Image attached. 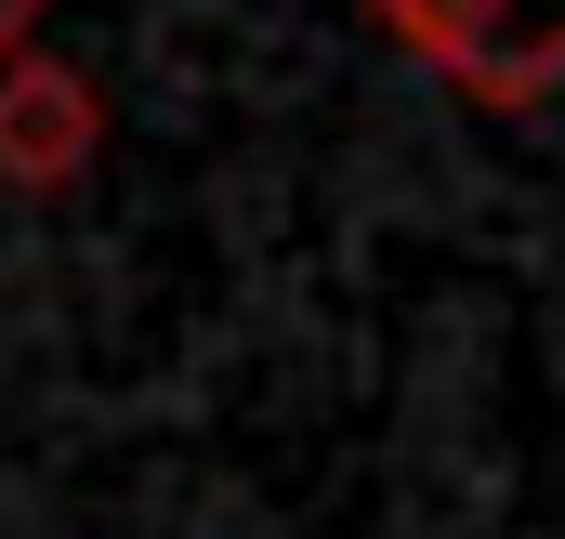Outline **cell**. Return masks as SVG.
I'll return each instance as SVG.
<instances>
[{
	"instance_id": "cell-2",
	"label": "cell",
	"mask_w": 565,
	"mask_h": 539,
	"mask_svg": "<svg viewBox=\"0 0 565 539\" xmlns=\"http://www.w3.org/2000/svg\"><path fill=\"white\" fill-rule=\"evenodd\" d=\"M106 158V93L53 53H13L0 66V184L13 198H66L79 171Z\"/></svg>"
},
{
	"instance_id": "cell-3",
	"label": "cell",
	"mask_w": 565,
	"mask_h": 539,
	"mask_svg": "<svg viewBox=\"0 0 565 539\" xmlns=\"http://www.w3.org/2000/svg\"><path fill=\"white\" fill-rule=\"evenodd\" d=\"M40 13H53V0H0V66H13V53L40 40Z\"/></svg>"
},
{
	"instance_id": "cell-1",
	"label": "cell",
	"mask_w": 565,
	"mask_h": 539,
	"mask_svg": "<svg viewBox=\"0 0 565 539\" xmlns=\"http://www.w3.org/2000/svg\"><path fill=\"white\" fill-rule=\"evenodd\" d=\"M422 66H447L473 106H540L565 93V0H369Z\"/></svg>"
}]
</instances>
